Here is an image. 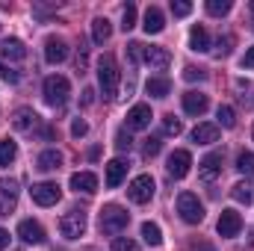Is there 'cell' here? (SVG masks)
I'll return each instance as SVG.
<instances>
[{
  "label": "cell",
  "mask_w": 254,
  "mask_h": 251,
  "mask_svg": "<svg viewBox=\"0 0 254 251\" xmlns=\"http://www.w3.org/2000/svg\"><path fill=\"white\" fill-rule=\"evenodd\" d=\"M18 157V145L12 139H0V169H6L9 163H15Z\"/></svg>",
  "instance_id": "obj_29"
},
{
  "label": "cell",
  "mask_w": 254,
  "mask_h": 251,
  "mask_svg": "<svg viewBox=\"0 0 254 251\" xmlns=\"http://www.w3.org/2000/svg\"><path fill=\"white\" fill-rule=\"evenodd\" d=\"M127 222H130V213H127L125 207H119V204H107V207L101 210V216H98V228H101V234H107V237L122 234L127 228Z\"/></svg>",
  "instance_id": "obj_2"
},
{
  "label": "cell",
  "mask_w": 254,
  "mask_h": 251,
  "mask_svg": "<svg viewBox=\"0 0 254 251\" xmlns=\"http://www.w3.org/2000/svg\"><path fill=\"white\" fill-rule=\"evenodd\" d=\"M243 68H254V48L246 51V57H243Z\"/></svg>",
  "instance_id": "obj_44"
},
{
  "label": "cell",
  "mask_w": 254,
  "mask_h": 251,
  "mask_svg": "<svg viewBox=\"0 0 254 251\" xmlns=\"http://www.w3.org/2000/svg\"><path fill=\"white\" fill-rule=\"evenodd\" d=\"M163 133H166V136H181V133H184L181 119H175V116H166V119H163Z\"/></svg>",
  "instance_id": "obj_33"
},
{
  "label": "cell",
  "mask_w": 254,
  "mask_h": 251,
  "mask_svg": "<svg viewBox=\"0 0 254 251\" xmlns=\"http://www.w3.org/2000/svg\"><path fill=\"white\" fill-rule=\"evenodd\" d=\"M0 57L12 60V63H24L27 60V48H24L21 39H3L0 42Z\"/></svg>",
  "instance_id": "obj_15"
},
{
  "label": "cell",
  "mask_w": 254,
  "mask_h": 251,
  "mask_svg": "<svg viewBox=\"0 0 254 251\" xmlns=\"http://www.w3.org/2000/svg\"><path fill=\"white\" fill-rule=\"evenodd\" d=\"M36 166H39L42 172H57V169L63 166V154H60L57 148H48V151H42V154H39Z\"/></svg>",
  "instance_id": "obj_22"
},
{
  "label": "cell",
  "mask_w": 254,
  "mask_h": 251,
  "mask_svg": "<svg viewBox=\"0 0 254 251\" xmlns=\"http://www.w3.org/2000/svg\"><path fill=\"white\" fill-rule=\"evenodd\" d=\"M113 251H139V246L133 240H127V237H116L113 240Z\"/></svg>",
  "instance_id": "obj_38"
},
{
  "label": "cell",
  "mask_w": 254,
  "mask_h": 251,
  "mask_svg": "<svg viewBox=\"0 0 254 251\" xmlns=\"http://www.w3.org/2000/svg\"><path fill=\"white\" fill-rule=\"evenodd\" d=\"M125 175H127V163L125 160H110L107 163V187L110 189H116L122 181H125Z\"/></svg>",
  "instance_id": "obj_24"
},
{
  "label": "cell",
  "mask_w": 254,
  "mask_h": 251,
  "mask_svg": "<svg viewBox=\"0 0 254 251\" xmlns=\"http://www.w3.org/2000/svg\"><path fill=\"white\" fill-rule=\"evenodd\" d=\"M237 169H240L243 175H254V154L252 151H243V154L237 157Z\"/></svg>",
  "instance_id": "obj_34"
},
{
  "label": "cell",
  "mask_w": 254,
  "mask_h": 251,
  "mask_svg": "<svg viewBox=\"0 0 254 251\" xmlns=\"http://www.w3.org/2000/svg\"><path fill=\"white\" fill-rule=\"evenodd\" d=\"M142 240L148 243V246H163V231H160V225H154V222H142Z\"/></svg>",
  "instance_id": "obj_28"
},
{
  "label": "cell",
  "mask_w": 254,
  "mask_h": 251,
  "mask_svg": "<svg viewBox=\"0 0 254 251\" xmlns=\"http://www.w3.org/2000/svg\"><path fill=\"white\" fill-rule=\"evenodd\" d=\"M192 12V3H187V0H172V15L175 18H187Z\"/></svg>",
  "instance_id": "obj_36"
},
{
  "label": "cell",
  "mask_w": 254,
  "mask_h": 251,
  "mask_svg": "<svg viewBox=\"0 0 254 251\" xmlns=\"http://www.w3.org/2000/svg\"><path fill=\"white\" fill-rule=\"evenodd\" d=\"M207 107H210L207 95H201V92H187V95H184V113H190V116H204Z\"/></svg>",
  "instance_id": "obj_18"
},
{
  "label": "cell",
  "mask_w": 254,
  "mask_h": 251,
  "mask_svg": "<svg viewBox=\"0 0 254 251\" xmlns=\"http://www.w3.org/2000/svg\"><path fill=\"white\" fill-rule=\"evenodd\" d=\"M178 213H181V219H184L187 225L204 222V204L198 201L195 192H181V195H178Z\"/></svg>",
  "instance_id": "obj_4"
},
{
  "label": "cell",
  "mask_w": 254,
  "mask_h": 251,
  "mask_svg": "<svg viewBox=\"0 0 254 251\" xmlns=\"http://www.w3.org/2000/svg\"><path fill=\"white\" fill-rule=\"evenodd\" d=\"M0 77H3V80H9V83H18V80H21V74H18V71H12L9 65H3V63H0Z\"/></svg>",
  "instance_id": "obj_41"
},
{
  "label": "cell",
  "mask_w": 254,
  "mask_h": 251,
  "mask_svg": "<svg viewBox=\"0 0 254 251\" xmlns=\"http://www.w3.org/2000/svg\"><path fill=\"white\" fill-rule=\"evenodd\" d=\"M151 107L148 104H136L130 113H127V130H145V127H151Z\"/></svg>",
  "instance_id": "obj_14"
},
{
  "label": "cell",
  "mask_w": 254,
  "mask_h": 251,
  "mask_svg": "<svg viewBox=\"0 0 254 251\" xmlns=\"http://www.w3.org/2000/svg\"><path fill=\"white\" fill-rule=\"evenodd\" d=\"M45 60L51 65L65 63V60H68V42L60 39V36H51V39L45 42Z\"/></svg>",
  "instance_id": "obj_12"
},
{
  "label": "cell",
  "mask_w": 254,
  "mask_h": 251,
  "mask_svg": "<svg viewBox=\"0 0 254 251\" xmlns=\"http://www.w3.org/2000/svg\"><path fill=\"white\" fill-rule=\"evenodd\" d=\"M231 195H234V201H240V204H254V181H240V184H234Z\"/></svg>",
  "instance_id": "obj_26"
},
{
  "label": "cell",
  "mask_w": 254,
  "mask_h": 251,
  "mask_svg": "<svg viewBox=\"0 0 254 251\" xmlns=\"http://www.w3.org/2000/svg\"><path fill=\"white\" fill-rule=\"evenodd\" d=\"M130 145H133V142H130V133H127V130H119V136H116V148H119V151H130Z\"/></svg>",
  "instance_id": "obj_39"
},
{
  "label": "cell",
  "mask_w": 254,
  "mask_h": 251,
  "mask_svg": "<svg viewBox=\"0 0 254 251\" xmlns=\"http://www.w3.org/2000/svg\"><path fill=\"white\" fill-rule=\"evenodd\" d=\"M154 192H157L154 178H151V175H139V178L130 181V187H127V198H130L133 204H148V201L154 198Z\"/></svg>",
  "instance_id": "obj_5"
},
{
  "label": "cell",
  "mask_w": 254,
  "mask_h": 251,
  "mask_svg": "<svg viewBox=\"0 0 254 251\" xmlns=\"http://www.w3.org/2000/svg\"><path fill=\"white\" fill-rule=\"evenodd\" d=\"M145 92H148L151 98H166V95L172 92V80H169V77H151V80L145 83Z\"/></svg>",
  "instance_id": "obj_25"
},
{
  "label": "cell",
  "mask_w": 254,
  "mask_h": 251,
  "mask_svg": "<svg viewBox=\"0 0 254 251\" xmlns=\"http://www.w3.org/2000/svg\"><path fill=\"white\" fill-rule=\"evenodd\" d=\"M133 27H136V6H133V3H127L125 6V12H122V30H133Z\"/></svg>",
  "instance_id": "obj_35"
},
{
  "label": "cell",
  "mask_w": 254,
  "mask_h": 251,
  "mask_svg": "<svg viewBox=\"0 0 254 251\" xmlns=\"http://www.w3.org/2000/svg\"><path fill=\"white\" fill-rule=\"evenodd\" d=\"M231 0H207V12L210 15H216V18H222V15H228L231 12Z\"/></svg>",
  "instance_id": "obj_31"
},
{
  "label": "cell",
  "mask_w": 254,
  "mask_h": 251,
  "mask_svg": "<svg viewBox=\"0 0 254 251\" xmlns=\"http://www.w3.org/2000/svg\"><path fill=\"white\" fill-rule=\"evenodd\" d=\"M110 36H113V24L107 18H95L92 21V39H95V45H104Z\"/></svg>",
  "instance_id": "obj_27"
},
{
  "label": "cell",
  "mask_w": 254,
  "mask_h": 251,
  "mask_svg": "<svg viewBox=\"0 0 254 251\" xmlns=\"http://www.w3.org/2000/svg\"><path fill=\"white\" fill-rule=\"evenodd\" d=\"M18 237H21L24 243H30V246H42V243H45V228H42L39 222H33V219H24V222L18 225Z\"/></svg>",
  "instance_id": "obj_13"
},
{
  "label": "cell",
  "mask_w": 254,
  "mask_h": 251,
  "mask_svg": "<svg viewBox=\"0 0 254 251\" xmlns=\"http://www.w3.org/2000/svg\"><path fill=\"white\" fill-rule=\"evenodd\" d=\"M71 189L92 195V192H98V178L92 172H77V175H71Z\"/></svg>",
  "instance_id": "obj_19"
},
{
  "label": "cell",
  "mask_w": 254,
  "mask_h": 251,
  "mask_svg": "<svg viewBox=\"0 0 254 251\" xmlns=\"http://www.w3.org/2000/svg\"><path fill=\"white\" fill-rule=\"evenodd\" d=\"M219 237H225V240H231V237H237L240 231H243V216L237 213V210H222V216H219Z\"/></svg>",
  "instance_id": "obj_9"
},
{
  "label": "cell",
  "mask_w": 254,
  "mask_h": 251,
  "mask_svg": "<svg viewBox=\"0 0 254 251\" xmlns=\"http://www.w3.org/2000/svg\"><path fill=\"white\" fill-rule=\"evenodd\" d=\"M216 119H219V125L222 127H234L237 125V113H234V107H228V104H222V107L216 110Z\"/></svg>",
  "instance_id": "obj_30"
},
{
  "label": "cell",
  "mask_w": 254,
  "mask_h": 251,
  "mask_svg": "<svg viewBox=\"0 0 254 251\" xmlns=\"http://www.w3.org/2000/svg\"><path fill=\"white\" fill-rule=\"evenodd\" d=\"M231 45H234V39H231V36L219 39V57H228V54H231Z\"/></svg>",
  "instance_id": "obj_43"
},
{
  "label": "cell",
  "mask_w": 254,
  "mask_h": 251,
  "mask_svg": "<svg viewBox=\"0 0 254 251\" xmlns=\"http://www.w3.org/2000/svg\"><path fill=\"white\" fill-rule=\"evenodd\" d=\"M204 77H207V74H204V71H201V68H184V80H190V83H195V80H204Z\"/></svg>",
  "instance_id": "obj_40"
},
{
  "label": "cell",
  "mask_w": 254,
  "mask_h": 251,
  "mask_svg": "<svg viewBox=\"0 0 254 251\" xmlns=\"http://www.w3.org/2000/svg\"><path fill=\"white\" fill-rule=\"evenodd\" d=\"M190 48L198 51V54H207V51H210V33H207L201 24H195L190 30Z\"/></svg>",
  "instance_id": "obj_23"
},
{
  "label": "cell",
  "mask_w": 254,
  "mask_h": 251,
  "mask_svg": "<svg viewBox=\"0 0 254 251\" xmlns=\"http://www.w3.org/2000/svg\"><path fill=\"white\" fill-rule=\"evenodd\" d=\"M192 142H198V145H213V142H219V125H207V122H201V125L192 127Z\"/></svg>",
  "instance_id": "obj_17"
},
{
  "label": "cell",
  "mask_w": 254,
  "mask_h": 251,
  "mask_svg": "<svg viewBox=\"0 0 254 251\" xmlns=\"http://www.w3.org/2000/svg\"><path fill=\"white\" fill-rule=\"evenodd\" d=\"M92 101H95V92H92V89H86V92H83V104H86V107H89V104H92Z\"/></svg>",
  "instance_id": "obj_46"
},
{
  "label": "cell",
  "mask_w": 254,
  "mask_h": 251,
  "mask_svg": "<svg viewBox=\"0 0 254 251\" xmlns=\"http://www.w3.org/2000/svg\"><path fill=\"white\" fill-rule=\"evenodd\" d=\"M60 234H63L65 240H80L86 234V213H80V210L65 213L63 219H60Z\"/></svg>",
  "instance_id": "obj_6"
},
{
  "label": "cell",
  "mask_w": 254,
  "mask_h": 251,
  "mask_svg": "<svg viewBox=\"0 0 254 251\" xmlns=\"http://www.w3.org/2000/svg\"><path fill=\"white\" fill-rule=\"evenodd\" d=\"M6 246H9V231H3V228H0V251L6 249Z\"/></svg>",
  "instance_id": "obj_45"
},
{
  "label": "cell",
  "mask_w": 254,
  "mask_h": 251,
  "mask_svg": "<svg viewBox=\"0 0 254 251\" xmlns=\"http://www.w3.org/2000/svg\"><path fill=\"white\" fill-rule=\"evenodd\" d=\"M219 172H222V154H219V151L207 154V157L198 163V178H201L204 184H213V181L219 178Z\"/></svg>",
  "instance_id": "obj_10"
},
{
  "label": "cell",
  "mask_w": 254,
  "mask_h": 251,
  "mask_svg": "<svg viewBox=\"0 0 254 251\" xmlns=\"http://www.w3.org/2000/svg\"><path fill=\"white\" fill-rule=\"evenodd\" d=\"M42 92H45V101L51 107H63L65 101H68V95H71V83L63 74H51V77H45Z\"/></svg>",
  "instance_id": "obj_3"
},
{
  "label": "cell",
  "mask_w": 254,
  "mask_h": 251,
  "mask_svg": "<svg viewBox=\"0 0 254 251\" xmlns=\"http://www.w3.org/2000/svg\"><path fill=\"white\" fill-rule=\"evenodd\" d=\"M127 60L133 65L145 63V45H142V42H130V45H127Z\"/></svg>",
  "instance_id": "obj_32"
},
{
  "label": "cell",
  "mask_w": 254,
  "mask_h": 251,
  "mask_svg": "<svg viewBox=\"0 0 254 251\" xmlns=\"http://www.w3.org/2000/svg\"><path fill=\"white\" fill-rule=\"evenodd\" d=\"M192 169V154L190 151H184V148H178V151H172L169 154V163H166V172L175 178V181H181V178H187Z\"/></svg>",
  "instance_id": "obj_8"
},
{
  "label": "cell",
  "mask_w": 254,
  "mask_h": 251,
  "mask_svg": "<svg viewBox=\"0 0 254 251\" xmlns=\"http://www.w3.org/2000/svg\"><path fill=\"white\" fill-rule=\"evenodd\" d=\"M36 125H39V116H36L33 110H27V107H21V110L12 116V127L21 130V133H30Z\"/></svg>",
  "instance_id": "obj_21"
},
{
  "label": "cell",
  "mask_w": 254,
  "mask_h": 251,
  "mask_svg": "<svg viewBox=\"0 0 254 251\" xmlns=\"http://www.w3.org/2000/svg\"><path fill=\"white\" fill-rule=\"evenodd\" d=\"M252 139H254V127H252Z\"/></svg>",
  "instance_id": "obj_47"
},
{
  "label": "cell",
  "mask_w": 254,
  "mask_h": 251,
  "mask_svg": "<svg viewBox=\"0 0 254 251\" xmlns=\"http://www.w3.org/2000/svg\"><path fill=\"white\" fill-rule=\"evenodd\" d=\"M30 195H33V201L39 207H54L63 198V189H60V184H54V181H45V184H33Z\"/></svg>",
  "instance_id": "obj_7"
},
{
  "label": "cell",
  "mask_w": 254,
  "mask_h": 251,
  "mask_svg": "<svg viewBox=\"0 0 254 251\" xmlns=\"http://www.w3.org/2000/svg\"><path fill=\"white\" fill-rule=\"evenodd\" d=\"M142 27H145V33H148V36L163 33V27H166L163 9H160V6H148V9H145V21H142Z\"/></svg>",
  "instance_id": "obj_16"
},
{
  "label": "cell",
  "mask_w": 254,
  "mask_h": 251,
  "mask_svg": "<svg viewBox=\"0 0 254 251\" xmlns=\"http://www.w3.org/2000/svg\"><path fill=\"white\" fill-rule=\"evenodd\" d=\"M145 63L151 68H157V71H166L169 63H172V54L166 48H145Z\"/></svg>",
  "instance_id": "obj_20"
},
{
  "label": "cell",
  "mask_w": 254,
  "mask_h": 251,
  "mask_svg": "<svg viewBox=\"0 0 254 251\" xmlns=\"http://www.w3.org/2000/svg\"><path fill=\"white\" fill-rule=\"evenodd\" d=\"M119 83H122V71L113 57H101L98 60V86L104 92L107 101H116L119 98Z\"/></svg>",
  "instance_id": "obj_1"
},
{
  "label": "cell",
  "mask_w": 254,
  "mask_h": 251,
  "mask_svg": "<svg viewBox=\"0 0 254 251\" xmlns=\"http://www.w3.org/2000/svg\"><path fill=\"white\" fill-rule=\"evenodd\" d=\"M160 148H163V142H160L157 136H151V139H145L142 154H145V157H157V154H160Z\"/></svg>",
  "instance_id": "obj_37"
},
{
  "label": "cell",
  "mask_w": 254,
  "mask_h": 251,
  "mask_svg": "<svg viewBox=\"0 0 254 251\" xmlns=\"http://www.w3.org/2000/svg\"><path fill=\"white\" fill-rule=\"evenodd\" d=\"M71 133L80 139V136H86V133H89V125H86L83 119H74V125H71Z\"/></svg>",
  "instance_id": "obj_42"
},
{
  "label": "cell",
  "mask_w": 254,
  "mask_h": 251,
  "mask_svg": "<svg viewBox=\"0 0 254 251\" xmlns=\"http://www.w3.org/2000/svg\"><path fill=\"white\" fill-rule=\"evenodd\" d=\"M18 204V181H0V216H9Z\"/></svg>",
  "instance_id": "obj_11"
}]
</instances>
